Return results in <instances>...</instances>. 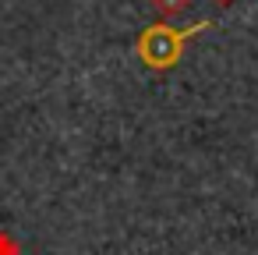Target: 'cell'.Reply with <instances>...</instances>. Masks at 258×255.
<instances>
[{
	"mask_svg": "<svg viewBox=\"0 0 258 255\" xmlns=\"http://www.w3.org/2000/svg\"><path fill=\"white\" fill-rule=\"evenodd\" d=\"M152 4V11L163 18V22H173L177 15H184L187 8H191V0H149Z\"/></svg>",
	"mask_w": 258,
	"mask_h": 255,
	"instance_id": "7a4b0ae2",
	"label": "cell"
},
{
	"mask_svg": "<svg viewBox=\"0 0 258 255\" xmlns=\"http://www.w3.org/2000/svg\"><path fill=\"white\" fill-rule=\"evenodd\" d=\"M212 4H219V8H230V4H233V0H212Z\"/></svg>",
	"mask_w": 258,
	"mask_h": 255,
	"instance_id": "277c9868",
	"label": "cell"
},
{
	"mask_svg": "<svg viewBox=\"0 0 258 255\" xmlns=\"http://www.w3.org/2000/svg\"><path fill=\"white\" fill-rule=\"evenodd\" d=\"M209 29H216V22H212V18H202V22L184 25V29H173L170 22L145 25V29L138 32V39H135V57H138L149 71L166 75V71H173V68L180 64L187 39H195V36L209 32Z\"/></svg>",
	"mask_w": 258,
	"mask_h": 255,
	"instance_id": "6da1fadb",
	"label": "cell"
},
{
	"mask_svg": "<svg viewBox=\"0 0 258 255\" xmlns=\"http://www.w3.org/2000/svg\"><path fill=\"white\" fill-rule=\"evenodd\" d=\"M0 255H22V241L11 230H0Z\"/></svg>",
	"mask_w": 258,
	"mask_h": 255,
	"instance_id": "3957f363",
	"label": "cell"
}]
</instances>
